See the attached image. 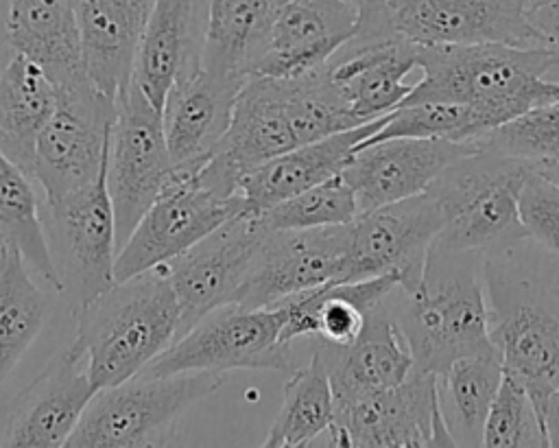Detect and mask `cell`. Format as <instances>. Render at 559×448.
Listing matches in <instances>:
<instances>
[{"mask_svg":"<svg viewBox=\"0 0 559 448\" xmlns=\"http://www.w3.org/2000/svg\"><path fill=\"white\" fill-rule=\"evenodd\" d=\"M559 55L502 42L419 46V79L397 105L450 101L476 105L507 122L518 114L557 103Z\"/></svg>","mask_w":559,"mask_h":448,"instance_id":"obj_1","label":"cell"},{"mask_svg":"<svg viewBox=\"0 0 559 448\" xmlns=\"http://www.w3.org/2000/svg\"><path fill=\"white\" fill-rule=\"evenodd\" d=\"M74 345L96 389L120 385L159 356L179 332L181 308L164 267L127 280L83 304Z\"/></svg>","mask_w":559,"mask_h":448,"instance_id":"obj_2","label":"cell"},{"mask_svg":"<svg viewBox=\"0 0 559 448\" xmlns=\"http://www.w3.org/2000/svg\"><path fill=\"white\" fill-rule=\"evenodd\" d=\"M478 254H456L432 245L424 278L402 291L393 313L417 369L443 374L461 356L496 347L489 334V306L476 273Z\"/></svg>","mask_w":559,"mask_h":448,"instance_id":"obj_3","label":"cell"},{"mask_svg":"<svg viewBox=\"0 0 559 448\" xmlns=\"http://www.w3.org/2000/svg\"><path fill=\"white\" fill-rule=\"evenodd\" d=\"M531 162L493 151L469 153L450 164L426 192L441 212L439 249L456 254H507L528 238L520 219V192Z\"/></svg>","mask_w":559,"mask_h":448,"instance_id":"obj_4","label":"cell"},{"mask_svg":"<svg viewBox=\"0 0 559 448\" xmlns=\"http://www.w3.org/2000/svg\"><path fill=\"white\" fill-rule=\"evenodd\" d=\"M238 212H245L238 188L207 160L173 166L166 186L118 249L116 280L166 264Z\"/></svg>","mask_w":559,"mask_h":448,"instance_id":"obj_5","label":"cell"},{"mask_svg":"<svg viewBox=\"0 0 559 448\" xmlns=\"http://www.w3.org/2000/svg\"><path fill=\"white\" fill-rule=\"evenodd\" d=\"M225 374L179 372L168 376L135 374L98 389L90 400L68 448H142L173 441L183 411L212 396Z\"/></svg>","mask_w":559,"mask_h":448,"instance_id":"obj_6","label":"cell"},{"mask_svg":"<svg viewBox=\"0 0 559 448\" xmlns=\"http://www.w3.org/2000/svg\"><path fill=\"white\" fill-rule=\"evenodd\" d=\"M282 328L284 315L277 306L242 308L227 304L181 332L140 374H227L234 369H273L290 374L295 365L288 350L290 343L282 339Z\"/></svg>","mask_w":559,"mask_h":448,"instance_id":"obj_7","label":"cell"},{"mask_svg":"<svg viewBox=\"0 0 559 448\" xmlns=\"http://www.w3.org/2000/svg\"><path fill=\"white\" fill-rule=\"evenodd\" d=\"M44 221L61 295L72 310L107 291L118 256L116 216L107 188V162L90 186L46 201Z\"/></svg>","mask_w":559,"mask_h":448,"instance_id":"obj_8","label":"cell"},{"mask_svg":"<svg viewBox=\"0 0 559 448\" xmlns=\"http://www.w3.org/2000/svg\"><path fill=\"white\" fill-rule=\"evenodd\" d=\"M114 118L116 101L92 79L57 87V105L37 135L31 168L46 201L96 181L107 162Z\"/></svg>","mask_w":559,"mask_h":448,"instance_id":"obj_9","label":"cell"},{"mask_svg":"<svg viewBox=\"0 0 559 448\" xmlns=\"http://www.w3.org/2000/svg\"><path fill=\"white\" fill-rule=\"evenodd\" d=\"M173 173L162 111L131 81L116 98L107 151V188L114 203L118 249L157 199Z\"/></svg>","mask_w":559,"mask_h":448,"instance_id":"obj_10","label":"cell"},{"mask_svg":"<svg viewBox=\"0 0 559 448\" xmlns=\"http://www.w3.org/2000/svg\"><path fill=\"white\" fill-rule=\"evenodd\" d=\"M349 240L338 282L397 275L411 291L424 278L428 254L443 227V212L430 192L360 212L347 223Z\"/></svg>","mask_w":559,"mask_h":448,"instance_id":"obj_11","label":"cell"},{"mask_svg":"<svg viewBox=\"0 0 559 448\" xmlns=\"http://www.w3.org/2000/svg\"><path fill=\"white\" fill-rule=\"evenodd\" d=\"M487 282L491 343L504 372L524 385L544 422L546 406L559 391V315L524 291L526 284L513 288L491 267Z\"/></svg>","mask_w":559,"mask_h":448,"instance_id":"obj_12","label":"cell"},{"mask_svg":"<svg viewBox=\"0 0 559 448\" xmlns=\"http://www.w3.org/2000/svg\"><path fill=\"white\" fill-rule=\"evenodd\" d=\"M266 232L269 227L258 214L238 212L183 254L162 264L181 308L177 337L212 310L236 304Z\"/></svg>","mask_w":559,"mask_h":448,"instance_id":"obj_13","label":"cell"},{"mask_svg":"<svg viewBox=\"0 0 559 448\" xmlns=\"http://www.w3.org/2000/svg\"><path fill=\"white\" fill-rule=\"evenodd\" d=\"M330 446H456L437 374L413 367L393 389L336 409Z\"/></svg>","mask_w":559,"mask_h":448,"instance_id":"obj_14","label":"cell"},{"mask_svg":"<svg viewBox=\"0 0 559 448\" xmlns=\"http://www.w3.org/2000/svg\"><path fill=\"white\" fill-rule=\"evenodd\" d=\"M349 227L269 229L238 291L242 308H271L304 291L338 282Z\"/></svg>","mask_w":559,"mask_h":448,"instance_id":"obj_15","label":"cell"},{"mask_svg":"<svg viewBox=\"0 0 559 448\" xmlns=\"http://www.w3.org/2000/svg\"><path fill=\"white\" fill-rule=\"evenodd\" d=\"M397 35L417 46L502 42L539 48L528 26V0H384Z\"/></svg>","mask_w":559,"mask_h":448,"instance_id":"obj_16","label":"cell"},{"mask_svg":"<svg viewBox=\"0 0 559 448\" xmlns=\"http://www.w3.org/2000/svg\"><path fill=\"white\" fill-rule=\"evenodd\" d=\"M476 151L472 142L389 138L356 146L341 175L349 184L360 214L426 192L450 164Z\"/></svg>","mask_w":559,"mask_h":448,"instance_id":"obj_17","label":"cell"},{"mask_svg":"<svg viewBox=\"0 0 559 448\" xmlns=\"http://www.w3.org/2000/svg\"><path fill=\"white\" fill-rule=\"evenodd\" d=\"M328 74L349 111L369 122L393 111L415 87L419 46L397 33L354 35L328 61Z\"/></svg>","mask_w":559,"mask_h":448,"instance_id":"obj_18","label":"cell"},{"mask_svg":"<svg viewBox=\"0 0 559 448\" xmlns=\"http://www.w3.org/2000/svg\"><path fill=\"white\" fill-rule=\"evenodd\" d=\"M96 391L83 354L70 343L50 358L46 369L15 400L2 446H68Z\"/></svg>","mask_w":559,"mask_h":448,"instance_id":"obj_19","label":"cell"},{"mask_svg":"<svg viewBox=\"0 0 559 448\" xmlns=\"http://www.w3.org/2000/svg\"><path fill=\"white\" fill-rule=\"evenodd\" d=\"M245 83V79L203 68L201 55L181 70L162 109L173 166L201 164L216 151Z\"/></svg>","mask_w":559,"mask_h":448,"instance_id":"obj_20","label":"cell"},{"mask_svg":"<svg viewBox=\"0 0 559 448\" xmlns=\"http://www.w3.org/2000/svg\"><path fill=\"white\" fill-rule=\"evenodd\" d=\"M356 28L358 9L349 0H284L251 76L288 79L310 72L352 39Z\"/></svg>","mask_w":559,"mask_h":448,"instance_id":"obj_21","label":"cell"},{"mask_svg":"<svg viewBox=\"0 0 559 448\" xmlns=\"http://www.w3.org/2000/svg\"><path fill=\"white\" fill-rule=\"evenodd\" d=\"M330 372L336 409L397 387L415 367L413 352L393 313L376 306L349 345H314Z\"/></svg>","mask_w":559,"mask_h":448,"instance_id":"obj_22","label":"cell"},{"mask_svg":"<svg viewBox=\"0 0 559 448\" xmlns=\"http://www.w3.org/2000/svg\"><path fill=\"white\" fill-rule=\"evenodd\" d=\"M386 118L389 114L295 146L249 168L238 181L245 212L262 214L271 205L338 175L354 155L356 146L373 135L386 122Z\"/></svg>","mask_w":559,"mask_h":448,"instance_id":"obj_23","label":"cell"},{"mask_svg":"<svg viewBox=\"0 0 559 448\" xmlns=\"http://www.w3.org/2000/svg\"><path fill=\"white\" fill-rule=\"evenodd\" d=\"M153 0H76L81 52L92 83L118 98L131 83Z\"/></svg>","mask_w":559,"mask_h":448,"instance_id":"obj_24","label":"cell"},{"mask_svg":"<svg viewBox=\"0 0 559 448\" xmlns=\"http://www.w3.org/2000/svg\"><path fill=\"white\" fill-rule=\"evenodd\" d=\"M397 284V275L386 273L358 282H330L293 295L277 304L284 315L282 339L290 343L297 337H317L332 345H349L360 334L367 315Z\"/></svg>","mask_w":559,"mask_h":448,"instance_id":"obj_25","label":"cell"},{"mask_svg":"<svg viewBox=\"0 0 559 448\" xmlns=\"http://www.w3.org/2000/svg\"><path fill=\"white\" fill-rule=\"evenodd\" d=\"M4 31L11 48L41 66L55 87L90 79L70 0H7Z\"/></svg>","mask_w":559,"mask_h":448,"instance_id":"obj_26","label":"cell"},{"mask_svg":"<svg viewBox=\"0 0 559 448\" xmlns=\"http://www.w3.org/2000/svg\"><path fill=\"white\" fill-rule=\"evenodd\" d=\"M197 9L199 0H153L131 81L159 111L175 79L201 55Z\"/></svg>","mask_w":559,"mask_h":448,"instance_id":"obj_27","label":"cell"},{"mask_svg":"<svg viewBox=\"0 0 559 448\" xmlns=\"http://www.w3.org/2000/svg\"><path fill=\"white\" fill-rule=\"evenodd\" d=\"M280 0H210L201 66L249 81L266 48Z\"/></svg>","mask_w":559,"mask_h":448,"instance_id":"obj_28","label":"cell"},{"mask_svg":"<svg viewBox=\"0 0 559 448\" xmlns=\"http://www.w3.org/2000/svg\"><path fill=\"white\" fill-rule=\"evenodd\" d=\"M57 105V87L41 66L15 52L0 70V149L28 175L35 142Z\"/></svg>","mask_w":559,"mask_h":448,"instance_id":"obj_29","label":"cell"},{"mask_svg":"<svg viewBox=\"0 0 559 448\" xmlns=\"http://www.w3.org/2000/svg\"><path fill=\"white\" fill-rule=\"evenodd\" d=\"M504 376L498 347L467 354L437 376L441 409L456 446H483V428Z\"/></svg>","mask_w":559,"mask_h":448,"instance_id":"obj_30","label":"cell"},{"mask_svg":"<svg viewBox=\"0 0 559 448\" xmlns=\"http://www.w3.org/2000/svg\"><path fill=\"white\" fill-rule=\"evenodd\" d=\"M50 313L22 254L0 243V389L41 332Z\"/></svg>","mask_w":559,"mask_h":448,"instance_id":"obj_31","label":"cell"},{"mask_svg":"<svg viewBox=\"0 0 559 448\" xmlns=\"http://www.w3.org/2000/svg\"><path fill=\"white\" fill-rule=\"evenodd\" d=\"M336 417V404L328 365L314 347L306 367L293 369L284 385V400L262 446H310L328 435Z\"/></svg>","mask_w":559,"mask_h":448,"instance_id":"obj_32","label":"cell"},{"mask_svg":"<svg viewBox=\"0 0 559 448\" xmlns=\"http://www.w3.org/2000/svg\"><path fill=\"white\" fill-rule=\"evenodd\" d=\"M0 243L15 247L26 264L57 293L61 280L52 262L33 177L0 149Z\"/></svg>","mask_w":559,"mask_h":448,"instance_id":"obj_33","label":"cell"},{"mask_svg":"<svg viewBox=\"0 0 559 448\" xmlns=\"http://www.w3.org/2000/svg\"><path fill=\"white\" fill-rule=\"evenodd\" d=\"M498 118L476 105L450 101H421L389 111L386 122L358 146L389 138H441L472 142L498 127Z\"/></svg>","mask_w":559,"mask_h":448,"instance_id":"obj_34","label":"cell"},{"mask_svg":"<svg viewBox=\"0 0 559 448\" xmlns=\"http://www.w3.org/2000/svg\"><path fill=\"white\" fill-rule=\"evenodd\" d=\"M269 229H310L345 225L358 216L356 197L343 175L310 186L258 214Z\"/></svg>","mask_w":559,"mask_h":448,"instance_id":"obj_35","label":"cell"},{"mask_svg":"<svg viewBox=\"0 0 559 448\" xmlns=\"http://www.w3.org/2000/svg\"><path fill=\"white\" fill-rule=\"evenodd\" d=\"M478 151H493L531 164L559 162V103L531 107L472 140Z\"/></svg>","mask_w":559,"mask_h":448,"instance_id":"obj_36","label":"cell"},{"mask_svg":"<svg viewBox=\"0 0 559 448\" xmlns=\"http://www.w3.org/2000/svg\"><path fill=\"white\" fill-rule=\"evenodd\" d=\"M483 446H509V448H537L548 446L544 422L526 393L524 385L504 372L500 387L489 406Z\"/></svg>","mask_w":559,"mask_h":448,"instance_id":"obj_37","label":"cell"},{"mask_svg":"<svg viewBox=\"0 0 559 448\" xmlns=\"http://www.w3.org/2000/svg\"><path fill=\"white\" fill-rule=\"evenodd\" d=\"M520 219L528 238L559 254V186L531 166L520 192Z\"/></svg>","mask_w":559,"mask_h":448,"instance_id":"obj_38","label":"cell"},{"mask_svg":"<svg viewBox=\"0 0 559 448\" xmlns=\"http://www.w3.org/2000/svg\"><path fill=\"white\" fill-rule=\"evenodd\" d=\"M526 20L537 46L559 55V0H528Z\"/></svg>","mask_w":559,"mask_h":448,"instance_id":"obj_39","label":"cell"},{"mask_svg":"<svg viewBox=\"0 0 559 448\" xmlns=\"http://www.w3.org/2000/svg\"><path fill=\"white\" fill-rule=\"evenodd\" d=\"M544 426H546L548 446H559V391L550 398V402L546 406Z\"/></svg>","mask_w":559,"mask_h":448,"instance_id":"obj_40","label":"cell"},{"mask_svg":"<svg viewBox=\"0 0 559 448\" xmlns=\"http://www.w3.org/2000/svg\"><path fill=\"white\" fill-rule=\"evenodd\" d=\"M535 168L546 175L552 184L559 186V162H544V164H535Z\"/></svg>","mask_w":559,"mask_h":448,"instance_id":"obj_41","label":"cell"},{"mask_svg":"<svg viewBox=\"0 0 559 448\" xmlns=\"http://www.w3.org/2000/svg\"><path fill=\"white\" fill-rule=\"evenodd\" d=\"M349 2L358 9V17H360V15H367V13L376 11V9H380V7L384 4V0H349Z\"/></svg>","mask_w":559,"mask_h":448,"instance_id":"obj_42","label":"cell"},{"mask_svg":"<svg viewBox=\"0 0 559 448\" xmlns=\"http://www.w3.org/2000/svg\"><path fill=\"white\" fill-rule=\"evenodd\" d=\"M557 103H559V79H557Z\"/></svg>","mask_w":559,"mask_h":448,"instance_id":"obj_43","label":"cell"},{"mask_svg":"<svg viewBox=\"0 0 559 448\" xmlns=\"http://www.w3.org/2000/svg\"><path fill=\"white\" fill-rule=\"evenodd\" d=\"M555 295H557V297H559V291H555Z\"/></svg>","mask_w":559,"mask_h":448,"instance_id":"obj_44","label":"cell"},{"mask_svg":"<svg viewBox=\"0 0 559 448\" xmlns=\"http://www.w3.org/2000/svg\"><path fill=\"white\" fill-rule=\"evenodd\" d=\"M70 2H72V4H74V2H76V0H70Z\"/></svg>","mask_w":559,"mask_h":448,"instance_id":"obj_45","label":"cell"},{"mask_svg":"<svg viewBox=\"0 0 559 448\" xmlns=\"http://www.w3.org/2000/svg\"><path fill=\"white\" fill-rule=\"evenodd\" d=\"M280 2H284V0H280Z\"/></svg>","mask_w":559,"mask_h":448,"instance_id":"obj_46","label":"cell"}]
</instances>
